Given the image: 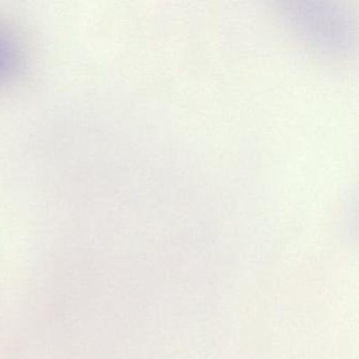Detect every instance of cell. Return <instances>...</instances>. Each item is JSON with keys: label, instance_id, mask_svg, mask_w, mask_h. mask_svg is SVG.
Masks as SVG:
<instances>
[{"label": "cell", "instance_id": "6da1fadb", "mask_svg": "<svg viewBox=\"0 0 359 359\" xmlns=\"http://www.w3.org/2000/svg\"><path fill=\"white\" fill-rule=\"evenodd\" d=\"M285 24L319 53L344 57L356 43V20L346 6L331 0H290L278 4Z\"/></svg>", "mask_w": 359, "mask_h": 359}, {"label": "cell", "instance_id": "7a4b0ae2", "mask_svg": "<svg viewBox=\"0 0 359 359\" xmlns=\"http://www.w3.org/2000/svg\"><path fill=\"white\" fill-rule=\"evenodd\" d=\"M7 60V50L4 48V46L1 45V41H0V70L5 68Z\"/></svg>", "mask_w": 359, "mask_h": 359}]
</instances>
